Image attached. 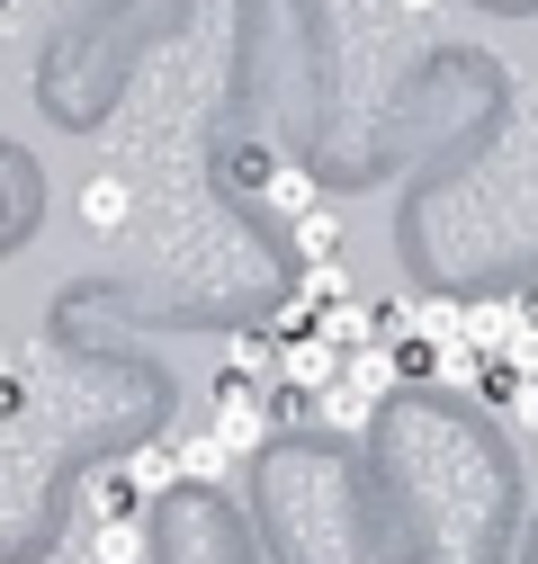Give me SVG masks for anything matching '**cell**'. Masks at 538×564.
Listing matches in <instances>:
<instances>
[{
    "label": "cell",
    "mask_w": 538,
    "mask_h": 564,
    "mask_svg": "<svg viewBox=\"0 0 538 564\" xmlns=\"http://www.w3.org/2000/svg\"><path fill=\"white\" fill-rule=\"evenodd\" d=\"M207 421H216L234 448H260V440H269V412H260L251 377H225V386H216V403H207Z\"/></svg>",
    "instance_id": "cell-4"
},
{
    "label": "cell",
    "mask_w": 538,
    "mask_h": 564,
    "mask_svg": "<svg viewBox=\"0 0 538 564\" xmlns=\"http://www.w3.org/2000/svg\"><path fill=\"white\" fill-rule=\"evenodd\" d=\"M395 349L377 340V349H351V368H342V386H332V394H314V412H323V431H368V421H377V403L395 394Z\"/></svg>",
    "instance_id": "cell-1"
},
{
    "label": "cell",
    "mask_w": 538,
    "mask_h": 564,
    "mask_svg": "<svg viewBox=\"0 0 538 564\" xmlns=\"http://www.w3.org/2000/svg\"><path fill=\"white\" fill-rule=\"evenodd\" d=\"M288 242H297V260H332V251H342V216H332V206H314V216L288 225Z\"/></svg>",
    "instance_id": "cell-10"
},
{
    "label": "cell",
    "mask_w": 538,
    "mask_h": 564,
    "mask_svg": "<svg viewBox=\"0 0 538 564\" xmlns=\"http://www.w3.org/2000/svg\"><path fill=\"white\" fill-rule=\"evenodd\" d=\"M134 502H144L134 466H99V475H90V511H99V520H134Z\"/></svg>",
    "instance_id": "cell-7"
},
{
    "label": "cell",
    "mask_w": 538,
    "mask_h": 564,
    "mask_svg": "<svg viewBox=\"0 0 538 564\" xmlns=\"http://www.w3.org/2000/svg\"><path fill=\"white\" fill-rule=\"evenodd\" d=\"M126 466H134V484H144V502H153V492H171V484H189V466H180V440H153V448H134Z\"/></svg>",
    "instance_id": "cell-9"
},
{
    "label": "cell",
    "mask_w": 538,
    "mask_h": 564,
    "mask_svg": "<svg viewBox=\"0 0 538 564\" xmlns=\"http://www.w3.org/2000/svg\"><path fill=\"white\" fill-rule=\"evenodd\" d=\"M180 466H189V484H234V466H243V448L216 431V421H197V431H180Z\"/></svg>",
    "instance_id": "cell-5"
},
{
    "label": "cell",
    "mask_w": 538,
    "mask_h": 564,
    "mask_svg": "<svg viewBox=\"0 0 538 564\" xmlns=\"http://www.w3.org/2000/svg\"><path fill=\"white\" fill-rule=\"evenodd\" d=\"M529 323H538V296H529V288H520V296H485V305H466V340H476L485 359H503V349H512Z\"/></svg>",
    "instance_id": "cell-3"
},
{
    "label": "cell",
    "mask_w": 538,
    "mask_h": 564,
    "mask_svg": "<svg viewBox=\"0 0 538 564\" xmlns=\"http://www.w3.org/2000/svg\"><path fill=\"white\" fill-rule=\"evenodd\" d=\"M269 171H279L269 144H243V153H234V180H243V188H269Z\"/></svg>",
    "instance_id": "cell-14"
},
{
    "label": "cell",
    "mask_w": 538,
    "mask_h": 564,
    "mask_svg": "<svg viewBox=\"0 0 538 564\" xmlns=\"http://www.w3.org/2000/svg\"><path fill=\"white\" fill-rule=\"evenodd\" d=\"M503 412H512V421H520V431L538 440V377H512V403H503Z\"/></svg>",
    "instance_id": "cell-15"
},
{
    "label": "cell",
    "mask_w": 538,
    "mask_h": 564,
    "mask_svg": "<svg viewBox=\"0 0 538 564\" xmlns=\"http://www.w3.org/2000/svg\"><path fill=\"white\" fill-rule=\"evenodd\" d=\"M126 216H134L126 180H90V188H82V225H90V234H126Z\"/></svg>",
    "instance_id": "cell-8"
},
{
    "label": "cell",
    "mask_w": 538,
    "mask_h": 564,
    "mask_svg": "<svg viewBox=\"0 0 538 564\" xmlns=\"http://www.w3.org/2000/svg\"><path fill=\"white\" fill-rule=\"evenodd\" d=\"M90 555H108V564H144V529H134V520H99Z\"/></svg>",
    "instance_id": "cell-13"
},
{
    "label": "cell",
    "mask_w": 538,
    "mask_h": 564,
    "mask_svg": "<svg viewBox=\"0 0 538 564\" xmlns=\"http://www.w3.org/2000/svg\"><path fill=\"white\" fill-rule=\"evenodd\" d=\"M503 368H512V377H538V323H529V332L503 349Z\"/></svg>",
    "instance_id": "cell-16"
},
{
    "label": "cell",
    "mask_w": 538,
    "mask_h": 564,
    "mask_svg": "<svg viewBox=\"0 0 538 564\" xmlns=\"http://www.w3.org/2000/svg\"><path fill=\"white\" fill-rule=\"evenodd\" d=\"M395 10H404V19H431V10H440V0H395Z\"/></svg>",
    "instance_id": "cell-17"
},
{
    "label": "cell",
    "mask_w": 538,
    "mask_h": 564,
    "mask_svg": "<svg viewBox=\"0 0 538 564\" xmlns=\"http://www.w3.org/2000/svg\"><path fill=\"white\" fill-rule=\"evenodd\" d=\"M297 296H305V305H351L359 288H351L342 260H305V288H297Z\"/></svg>",
    "instance_id": "cell-12"
},
{
    "label": "cell",
    "mask_w": 538,
    "mask_h": 564,
    "mask_svg": "<svg viewBox=\"0 0 538 564\" xmlns=\"http://www.w3.org/2000/svg\"><path fill=\"white\" fill-rule=\"evenodd\" d=\"M342 368H351V349H332L323 332H297V340H288V359H279V386L314 403V394H332V386H342Z\"/></svg>",
    "instance_id": "cell-2"
},
{
    "label": "cell",
    "mask_w": 538,
    "mask_h": 564,
    "mask_svg": "<svg viewBox=\"0 0 538 564\" xmlns=\"http://www.w3.org/2000/svg\"><path fill=\"white\" fill-rule=\"evenodd\" d=\"M279 359H288L279 332H234V377H279Z\"/></svg>",
    "instance_id": "cell-11"
},
{
    "label": "cell",
    "mask_w": 538,
    "mask_h": 564,
    "mask_svg": "<svg viewBox=\"0 0 538 564\" xmlns=\"http://www.w3.org/2000/svg\"><path fill=\"white\" fill-rule=\"evenodd\" d=\"M260 197H269V216H288V225H297V216H314V206H323V197H314V171H305V162H279V171H269V188H260Z\"/></svg>",
    "instance_id": "cell-6"
},
{
    "label": "cell",
    "mask_w": 538,
    "mask_h": 564,
    "mask_svg": "<svg viewBox=\"0 0 538 564\" xmlns=\"http://www.w3.org/2000/svg\"><path fill=\"white\" fill-rule=\"evenodd\" d=\"M63 564H108V555H63Z\"/></svg>",
    "instance_id": "cell-18"
}]
</instances>
